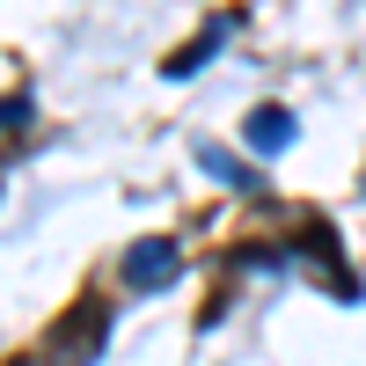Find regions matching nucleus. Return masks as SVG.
Returning a JSON list of instances; mask_svg holds the SVG:
<instances>
[{"label": "nucleus", "mask_w": 366, "mask_h": 366, "mask_svg": "<svg viewBox=\"0 0 366 366\" xmlns=\"http://www.w3.org/2000/svg\"><path fill=\"white\" fill-rule=\"evenodd\" d=\"M220 37H227V22H212V29H205V37H191V44H183V51L169 59V74H191V66H205V59H212V51H220Z\"/></svg>", "instance_id": "obj_4"}, {"label": "nucleus", "mask_w": 366, "mask_h": 366, "mask_svg": "<svg viewBox=\"0 0 366 366\" xmlns=\"http://www.w3.org/2000/svg\"><path fill=\"white\" fill-rule=\"evenodd\" d=\"M249 147H257V154H286V147H293V117L264 103V110L249 117Z\"/></svg>", "instance_id": "obj_3"}, {"label": "nucleus", "mask_w": 366, "mask_h": 366, "mask_svg": "<svg viewBox=\"0 0 366 366\" xmlns=\"http://www.w3.org/2000/svg\"><path fill=\"white\" fill-rule=\"evenodd\" d=\"M103 337H110V300L81 293L74 308L44 330V359H37V366H88V359L103 352Z\"/></svg>", "instance_id": "obj_1"}, {"label": "nucleus", "mask_w": 366, "mask_h": 366, "mask_svg": "<svg viewBox=\"0 0 366 366\" xmlns=\"http://www.w3.org/2000/svg\"><path fill=\"white\" fill-rule=\"evenodd\" d=\"M176 271H183V249H176L169 234H147V242H132V249H125V279H132L139 293L176 286Z\"/></svg>", "instance_id": "obj_2"}, {"label": "nucleus", "mask_w": 366, "mask_h": 366, "mask_svg": "<svg viewBox=\"0 0 366 366\" xmlns=\"http://www.w3.org/2000/svg\"><path fill=\"white\" fill-rule=\"evenodd\" d=\"M29 110H37V103H29V88H15V96H0V139H15V132L29 125Z\"/></svg>", "instance_id": "obj_6"}, {"label": "nucleus", "mask_w": 366, "mask_h": 366, "mask_svg": "<svg viewBox=\"0 0 366 366\" xmlns=\"http://www.w3.org/2000/svg\"><path fill=\"white\" fill-rule=\"evenodd\" d=\"M198 162H205L212 176H220V183H234V191H257V176H249V169H242L234 154H220V147H205V154H198Z\"/></svg>", "instance_id": "obj_5"}]
</instances>
